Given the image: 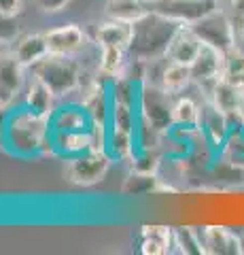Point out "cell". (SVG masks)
Instances as JSON below:
<instances>
[{"label": "cell", "instance_id": "obj_3", "mask_svg": "<svg viewBox=\"0 0 244 255\" xmlns=\"http://www.w3.org/2000/svg\"><path fill=\"white\" fill-rule=\"evenodd\" d=\"M30 70L38 79H43L58 98H64L81 87V66L73 60V55L49 53L43 62H38Z\"/></svg>", "mask_w": 244, "mask_h": 255}, {"label": "cell", "instance_id": "obj_18", "mask_svg": "<svg viewBox=\"0 0 244 255\" xmlns=\"http://www.w3.org/2000/svg\"><path fill=\"white\" fill-rule=\"evenodd\" d=\"M174 247V230L168 226H145L140 232V253L166 255Z\"/></svg>", "mask_w": 244, "mask_h": 255}, {"label": "cell", "instance_id": "obj_22", "mask_svg": "<svg viewBox=\"0 0 244 255\" xmlns=\"http://www.w3.org/2000/svg\"><path fill=\"white\" fill-rule=\"evenodd\" d=\"M191 83H193L191 68H189L187 64H178V62H170V60L163 62V68L160 75V85L166 92L174 96V94H180L183 90H187Z\"/></svg>", "mask_w": 244, "mask_h": 255}, {"label": "cell", "instance_id": "obj_23", "mask_svg": "<svg viewBox=\"0 0 244 255\" xmlns=\"http://www.w3.org/2000/svg\"><path fill=\"white\" fill-rule=\"evenodd\" d=\"M202 122V105H198L189 96H180L172 105V126L187 128V130H200Z\"/></svg>", "mask_w": 244, "mask_h": 255}, {"label": "cell", "instance_id": "obj_28", "mask_svg": "<svg viewBox=\"0 0 244 255\" xmlns=\"http://www.w3.org/2000/svg\"><path fill=\"white\" fill-rule=\"evenodd\" d=\"M17 36H19V26L15 17L0 13V45H9L13 41H17Z\"/></svg>", "mask_w": 244, "mask_h": 255}, {"label": "cell", "instance_id": "obj_17", "mask_svg": "<svg viewBox=\"0 0 244 255\" xmlns=\"http://www.w3.org/2000/svg\"><path fill=\"white\" fill-rule=\"evenodd\" d=\"M134 38V23L108 19L96 28V43L98 47H119V49H130Z\"/></svg>", "mask_w": 244, "mask_h": 255}, {"label": "cell", "instance_id": "obj_12", "mask_svg": "<svg viewBox=\"0 0 244 255\" xmlns=\"http://www.w3.org/2000/svg\"><path fill=\"white\" fill-rule=\"evenodd\" d=\"M208 94V100L215 105L219 111H223L227 117H240V111L244 107V90L240 85L232 83L230 79L221 77L219 81L212 83V87L206 92Z\"/></svg>", "mask_w": 244, "mask_h": 255}, {"label": "cell", "instance_id": "obj_15", "mask_svg": "<svg viewBox=\"0 0 244 255\" xmlns=\"http://www.w3.org/2000/svg\"><path fill=\"white\" fill-rule=\"evenodd\" d=\"M51 147L53 153L62 157H77L81 153L96 149V136H93V128L87 132H64V134H51Z\"/></svg>", "mask_w": 244, "mask_h": 255}, {"label": "cell", "instance_id": "obj_9", "mask_svg": "<svg viewBox=\"0 0 244 255\" xmlns=\"http://www.w3.org/2000/svg\"><path fill=\"white\" fill-rule=\"evenodd\" d=\"M189 68H191L193 83L208 92L212 87V83L219 81L225 73V51L217 49V47H212V45L202 43L198 58L193 60V64Z\"/></svg>", "mask_w": 244, "mask_h": 255}, {"label": "cell", "instance_id": "obj_29", "mask_svg": "<svg viewBox=\"0 0 244 255\" xmlns=\"http://www.w3.org/2000/svg\"><path fill=\"white\" fill-rule=\"evenodd\" d=\"M32 2H34V6L38 11H43L47 15H56V13L64 11L73 0H32Z\"/></svg>", "mask_w": 244, "mask_h": 255}, {"label": "cell", "instance_id": "obj_7", "mask_svg": "<svg viewBox=\"0 0 244 255\" xmlns=\"http://www.w3.org/2000/svg\"><path fill=\"white\" fill-rule=\"evenodd\" d=\"M23 87H26V66L13 51H2L0 53V111L11 109Z\"/></svg>", "mask_w": 244, "mask_h": 255}, {"label": "cell", "instance_id": "obj_14", "mask_svg": "<svg viewBox=\"0 0 244 255\" xmlns=\"http://www.w3.org/2000/svg\"><path fill=\"white\" fill-rule=\"evenodd\" d=\"M200 49H202V41H200V36L191 30V26H180L176 34L172 36L170 45H168L166 60L191 66L193 60L198 58Z\"/></svg>", "mask_w": 244, "mask_h": 255}, {"label": "cell", "instance_id": "obj_16", "mask_svg": "<svg viewBox=\"0 0 244 255\" xmlns=\"http://www.w3.org/2000/svg\"><path fill=\"white\" fill-rule=\"evenodd\" d=\"M202 251L204 253H221V255H236L242 253L240 249V236H236L227 228L221 226H208L200 234Z\"/></svg>", "mask_w": 244, "mask_h": 255}, {"label": "cell", "instance_id": "obj_26", "mask_svg": "<svg viewBox=\"0 0 244 255\" xmlns=\"http://www.w3.org/2000/svg\"><path fill=\"white\" fill-rule=\"evenodd\" d=\"M219 155L225 157L227 162L244 168V126L242 124H238V128H232L230 136H227L225 145H223Z\"/></svg>", "mask_w": 244, "mask_h": 255}, {"label": "cell", "instance_id": "obj_10", "mask_svg": "<svg viewBox=\"0 0 244 255\" xmlns=\"http://www.w3.org/2000/svg\"><path fill=\"white\" fill-rule=\"evenodd\" d=\"M200 132L217 153H221V149L225 145L227 136L232 132V124L223 111H219L210 100H206V105H202V122H200Z\"/></svg>", "mask_w": 244, "mask_h": 255}, {"label": "cell", "instance_id": "obj_20", "mask_svg": "<svg viewBox=\"0 0 244 255\" xmlns=\"http://www.w3.org/2000/svg\"><path fill=\"white\" fill-rule=\"evenodd\" d=\"M13 53L17 55V60L23 64L26 68L36 66L38 62H43L49 55V47H47V38L45 34H26L17 38Z\"/></svg>", "mask_w": 244, "mask_h": 255}, {"label": "cell", "instance_id": "obj_31", "mask_svg": "<svg viewBox=\"0 0 244 255\" xmlns=\"http://www.w3.org/2000/svg\"><path fill=\"white\" fill-rule=\"evenodd\" d=\"M145 2H147V4H153V2H157V0H145Z\"/></svg>", "mask_w": 244, "mask_h": 255}, {"label": "cell", "instance_id": "obj_4", "mask_svg": "<svg viewBox=\"0 0 244 255\" xmlns=\"http://www.w3.org/2000/svg\"><path fill=\"white\" fill-rule=\"evenodd\" d=\"M172 94L162 85L143 81L138 90V115L147 119L155 130L166 134L172 128Z\"/></svg>", "mask_w": 244, "mask_h": 255}, {"label": "cell", "instance_id": "obj_5", "mask_svg": "<svg viewBox=\"0 0 244 255\" xmlns=\"http://www.w3.org/2000/svg\"><path fill=\"white\" fill-rule=\"evenodd\" d=\"M113 164V155L104 149H91L87 153H81L77 157L66 159L64 177L79 187L96 185L106 177L108 168Z\"/></svg>", "mask_w": 244, "mask_h": 255}, {"label": "cell", "instance_id": "obj_27", "mask_svg": "<svg viewBox=\"0 0 244 255\" xmlns=\"http://www.w3.org/2000/svg\"><path fill=\"white\" fill-rule=\"evenodd\" d=\"M174 247H178V253H204L200 234L191 228H176L174 230Z\"/></svg>", "mask_w": 244, "mask_h": 255}, {"label": "cell", "instance_id": "obj_8", "mask_svg": "<svg viewBox=\"0 0 244 255\" xmlns=\"http://www.w3.org/2000/svg\"><path fill=\"white\" fill-rule=\"evenodd\" d=\"M149 6H151V11L163 15V17L189 26V23L204 17L206 13L215 11L217 0H157Z\"/></svg>", "mask_w": 244, "mask_h": 255}, {"label": "cell", "instance_id": "obj_21", "mask_svg": "<svg viewBox=\"0 0 244 255\" xmlns=\"http://www.w3.org/2000/svg\"><path fill=\"white\" fill-rule=\"evenodd\" d=\"M106 17L108 19H119L128 23H136L151 11L145 0H106Z\"/></svg>", "mask_w": 244, "mask_h": 255}, {"label": "cell", "instance_id": "obj_13", "mask_svg": "<svg viewBox=\"0 0 244 255\" xmlns=\"http://www.w3.org/2000/svg\"><path fill=\"white\" fill-rule=\"evenodd\" d=\"M51 122V134H64V132H87L93 128V122L83 105H64L56 107Z\"/></svg>", "mask_w": 244, "mask_h": 255}, {"label": "cell", "instance_id": "obj_24", "mask_svg": "<svg viewBox=\"0 0 244 255\" xmlns=\"http://www.w3.org/2000/svg\"><path fill=\"white\" fill-rule=\"evenodd\" d=\"M162 189V183L157 179L155 172H136L132 170L130 177L125 179L121 191L125 196H145V194H151V191Z\"/></svg>", "mask_w": 244, "mask_h": 255}, {"label": "cell", "instance_id": "obj_19", "mask_svg": "<svg viewBox=\"0 0 244 255\" xmlns=\"http://www.w3.org/2000/svg\"><path fill=\"white\" fill-rule=\"evenodd\" d=\"M56 98L58 96L51 92V87L47 85L43 79H38L36 75H32V79L26 83V96H23V105L38 111L43 115H53L56 111Z\"/></svg>", "mask_w": 244, "mask_h": 255}, {"label": "cell", "instance_id": "obj_6", "mask_svg": "<svg viewBox=\"0 0 244 255\" xmlns=\"http://www.w3.org/2000/svg\"><path fill=\"white\" fill-rule=\"evenodd\" d=\"M189 26L200 36L202 43L217 47V49H221L225 53L234 49V26H232L230 17H227L219 6L215 11L206 13L204 17H200L198 21L189 23Z\"/></svg>", "mask_w": 244, "mask_h": 255}, {"label": "cell", "instance_id": "obj_1", "mask_svg": "<svg viewBox=\"0 0 244 255\" xmlns=\"http://www.w3.org/2000/svg\"><path fill=\"white\" fill-rule=\"evenodd\" d=\"M0 138H2V147L11 155L21 159L53 151L49 115L38 113L26 105L6 113L4 124L0 128Z\"/></svg>", "mask_w": 244, "mask_h": 255}, {"label": "cell", "instance_id": "obj_2", "mask_svg": "<svg viewBox=\"0 0 244 255\" xmlns=\"http://www.w3.org/2000/svg\"><path fill=\"white\" fill-rule=\"evenodd\" d=\"M180 26L183 23L163 17V15L155 11H149L143 19L134 23V38L128 49L130 58L140 62H153L166 58L168 45Z\"/></svg>", "mask_w": 244, "mask_h": 255}, {"label": "cell", "instance_id": "obj_11", "mask_svg": "<svg viewBox=\"0 0 244 255\" xmlns=\"http://www.w3.org/2000/svg\"><path fill=\"white\" fill-rule=\"evenodd\" d=\"M45 38L49 53L53 55H75L87 45V34L77 23H66V26L53 28L45 32Z\"/></svg>", "mask_w": 244, "mask_h": 255}, {"label": "cell", "instance_id": "obj_25", "mask_svg": "<svg viewBox=\"0 0 244 255\" xmlns=\"http://www.w3.org/2000/svg\"><path fill=\"white\" fill-rule=\"evenodd\" d=\"M128 51L119 49V47H100V64L98 70L106 77H121L123 68L128 66V60H125Z\"/></svg>", "mask_w": 244, "mask_h": 255}, {"label": "cell", "instance_id": "obj_30", "mask_svg": "<svg viewBox=\"0 0 244 255\" xmlns=\"http://www.w3.org/2000/svg\"><path fill=\"white\" fill-rule=\"evenodd\" d=\"M23 11V0H0V13L9 17H19Z\"/></svg>", "mask_w": 244, "mask_h": 255}]
</instances>
